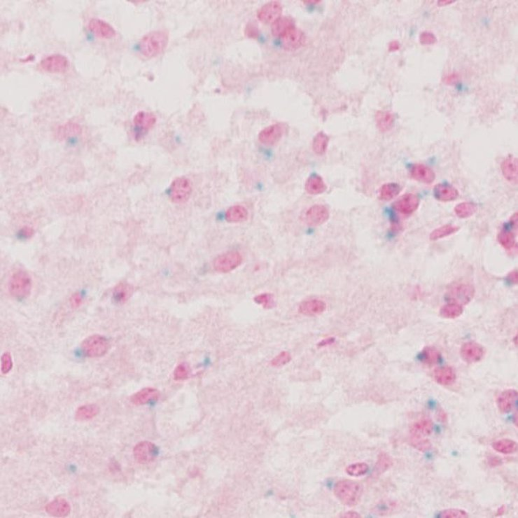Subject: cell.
I'll return each instance as SVG.
<instances>
[{
	"mask_svg": "<svg viewBox=\"0 0 518 518\" xmlns=\"http://www.w3.org/2000/svg\"><path fill=\"white\" fill-rule=\"evenodd\" d=\"M168 42V31H155L142 37L139 44V49L144 57L155 58L164 51Z\"/></svg>",
	"mask_w": 518,
	"mask_h": 518,
	"instance_id": "1",
	"label": "cell"
},
{
	"mask_svg": "<svg viewBox=\"0 0 518 518\" xmlns=\"http://www.w3.org/2000/svg\"><path fill=\"white\" fill-rule=\"evenodd\" d=\"M363 487L359 482L351 480L338 482L334 487V495L341 504L349 507L355 506L361 500Z\"/></svg>",
	"mask_w": 518,
	"mask_h": 518,
	"instance_id": "2",
	"label": "cell"
},
{
	"mask_svg": "<svg viewBox=\"0 0 518 518\" xmlns=\"http://www.w3.org/2000/svg\"><path fill=\"white\" fill-rule=\"evenodd\" d=\"M32 279L25 271L19 270L13 274L9 282V291L14 297L22 299L31 294Z\"/></svg>",
	"mask_w": 518,
	"mask_h": 518,
	"instance_id": "3",
	"label": "cell"
},
{
	"mask_svg": "<svg viewBox=\"0 0 518 518\" xmlns=\"http://www.w3.org/2000/svg\"><path fill=\"white\" fill-rule=\"evenodd\" d=\"M110 348V343L101 335H93L83 341L82 349L88 357L96 358L104 356Z\"/></svg>",
	"mask_w": 518,
	"mask_h": 518,
	"instance_id": "4",
	"label": "cell"
},
{
	"mask_svg": "<svg viewBox=\"0 0 518 518\" xmlns=\"http://www.w3.org/2000/svg\"><path fill=\"white\" fill-rule=\"evenodd\" d=\"M192 193L190 180L185 176L176 178L170 187V197L174 203L184 204L189 200Z\"/></svg>",
	"mask_w": 518,
	"mask_h": 518,
	"instance_id": "5",
	"label": "cell"
},
{
	"mask_svg": "<svg viewBox=\"0 0 518 518\" xmlns=\"http://www.w3.org/2000/svg\"><path fill=\"white\" fill-rule=\"evenodd\" d=\"M243 263V256L239 252L230 251L219 255L213 262V267L218 273H230Z\"/></svg>",
	"mask_w": 518,
	"mask_h": 518,
	"instance_id": "6",
	"label": "cell"
},
{
	"mask_svg": "<svg viewBox=\"0 0 518 518\" xmlns=\"http://www.w3.org/2000/svg\"><path fill=\"white\" fill-rule=\"evenodd\" d=\"M69 61L66 56L54 54L44 58L39 64V68L50 74H63L68 70Z\"/></svg>",
	"mask_w": 518,
	"mask_h": 518,
	"instance_id": "7",
	"label": "cell"
},
{
	"mask_svg": "<svg viewBox=\"0 0 518 518\" xmlns=\"http://www.w3.org/2000/svg\"><path fill=\"white\" fill-rule=\"evenodd\" d=\"M474 296V287L472 284L466 283H455L450 287L448 291V297L451 302H455L462 306L470 303Z\"/></svg>",
	"mask_w": 518,
	"mask_h": 518,
	"instance_id": "8",
	"label": "cell"
},
{
	"mask_svg": "<svg viewBox=\"0 0 518 518\" xmlns=\"http://www.w3.org/2000/svg\"><path fill=\"white\" fill-rule=\"evenodd\" d=\"M158 455L157 447L149 441H142L135 446L133 455L137 462L141 464H147L152 462Z\"/></svg>",
	"mask_w": 518,
	"mask_h": 518,
	"instance_id": "9",
	"label": "cell"
},
{
	"mask_svg": "<svg viewBox=\"0 0 518 518\" xmlns=\"http://www.w3.org/2000/svg\"><path fill=\"white\" fill-rule=\"evenodd\" d=\"M286 131V125L275 123L262 130L258 135V140L266 146H273L282 138Z\"/></svg>",
	"mask_w": 518,
	"mask_h": 518,
	"instance_id": "10",
	"label": "cell"
},
{
	"mask_svg": "<svg viewBox=\"0 0 518 518\" xmlns=\"http://www.w3.org/2000/svg\"><path fill=\"white\" fill-rule=\"evenodd\" d=\"M280 38L284 49L291 51L301 48L305 44L306 40L305 34L296 26L287 31Z\"/></svg>",
	"mask_w": 518,
	"mask_h": 518,
	"instance_id": "11",
	"label": "cell"
},
{
	"mask_svg": "<svg viewBox=\"0 0 518 518\" xmlns=\"http://www.w3.org/2000/svg\"><path fill=\"white\" fill-rule=\"evenodd\" d=\"M485 354V348L479 343L473 341L465 343L461 347V357L468 364H475L481 361Z\"/></svg>",
	"mask_w": 518,
	"mask_h": 518,
	"instance_id": "12",
	"label": "cell"
},
{
	"mask_svg": "<svg viewBox=\"0 0 518 518\" xmlns=\"http://www.w3.org/2000/svg\"><path fill=\"white\" fill-rule=\"evenodd\" d=\"M282 14V6L277 1L270 2L263 6L257 12V17L264 23H273Z\"/></svg>",
	"mask_w": 518,
	"mask_h": 518,
	"instance_id": "13",
	"label": "cell"
},
{
	"mask_svg": "<svg viewBox=\"0 0 518 518\" xmlns=\"http://www.w3.org/2000/svg\"><path fill=\"white\" fill-rule=\"evenodd\" d=\"M419 197L413 193H407L394 203V208L403 215H410L419 208Z\"/></svg>",
	"mask_w": 518,
	"mask_h": 518,
	"instance_id": "14",
	"label": "cell"
},
{
	"mask_svg": "<svg viewBox=\"0 0 518 518\" xmlns=\"http://www.w3.org/2000/svg\"><path fill=\"white\" fill-rule=\"evenodd\" d=\"M329 218V211L325 206L316 204L307 210L305 221L309 226H318L325 223Z\"/></svg>",
	"mask_w": 518,
	"mask_h": 518,
	"instance_id": "15",
	"label": "cell"
},
{
	"mask_svg": "<svg viewBox=\"0 0 518 518\" xmlns=\"http://www.w3.org/2000/svg\"><path fill=\"white\" fill-rule=\"evenodd\" d=\"M90 31L101 39H111L116 35L115 29L108 22L99 18H93L88 25Z\"/></svg>",
	"mask_w": 518,
	"mask_h": 518,
	"instance_id": "16",
	"label": "cell"
},
{
	"mask_svg": "<svg viewBox=\"0 0 518 518\" xmlns=\"http://www.w3.org/2000/svg\"><path fill=\"white\" fill-rule=\"evenodd\" d=\"M45 510L53 517H65L70 513L71 506L66 499L58 497L46 504Z\"/></svg>",
	"mask_w": 518,
	"mask_h": 518,
	"instance_id": "17",
	"label": "cell"
},
{
	"mask_svg": "<svg viewBox=\"0 0 518 518\" xmlns=\"http://www.w3.org/2000/svg\"><path fill=\"white\" fill-rule=\"evenodd\" d=\"M325 302L320 299H309L302 302L298 307V312L307 317L318 316L326 309Z\"/></svg>",
	"mask_w": 518,
	"mask_h": 518,
	"instance_id": "18",
	"label": "cell"
},
{
	"mask_svg": "<svg viewBox=\"0 0 518 518\" xmlns=\"http://www.w3.org/2000/svg\"><path fill=\"white\" fill-rule=\"evenodd\" d=\"M410 174L412 179L427 185H430L435 179V174L432 169L421 163L411 167Z\"/></svg>",
	"mask_w": 518,
	"mask_h": 518,
	"instance_id": "19",
	"label": "cell"
},
{
	"mask_svg": "<svg viewBox=\"0 0 518 518\" xmlns=\"http://www.w3.org/2000/svg\"><path fill=\"white\" fill-rule=\"evenodd\" d=\"M517 400V392L515 390L503 391L497 398V405L502 413H508L515 406Z\"/></svg>",
	"mask_w": 518,
	"mask_h": 518,
	"instance_id": "20",
	"label": "cell"
},
{
	"mask_svg": "<svg viewBox=\"0 0 518 518\" xmlns=\"http://www.w3.org/2000/svg\"><path fill=\"white\" fill-rule=\"evenodd\" d=\"M433 196L436 200L441 202H451L455 200L459 196V191L455 187L448 184H438L433 188Z\"/></svg>",
	"mask_w": 518,
	"mask_h": 518,
	"instance_id": "21",
	"label": "cell"
},
{
	"mask_svg": "<svg viewBox=\"0 0 518 518\" xmlns=\"http://www.w3.org/2000/svg\"><path fill=\"white\" fill-rule=\"evenodd\" d=\"M159 396L160 392L157 388L146 387L133 394L131 398V401L133 404L142 405L157 400Z\"/></svg>",
	"mask_w": 518,
	"mask_h": 518,
	"instance_id": "22",
	"label": "cell"
},
{
	"mask_svg": "<svg viewBox=\"0 0 518 518\" xmlns=\"http://www.w3.org/2000/svg\"><path fill=\"white\" fill-rule=\"evenodd\" d=\"M505 179L511 183H517V159L513 156L504 159L501 166Z\"/></svg>",
	"mask_w": 518,
	"mask_h": 518,
	"instance_id": "23",
	"label": "cell"
},
{
	"mask_svg": "<svg viewBox=\"0 0 518 518\" xmlns=\"http://www.w3.org/2000/svg\"><path fill=\"white\" fill-rule=\"evenodd\" d=\"M433 378L441 385L450 386L455 383L456 373L452 367H440L433 371Z\"/></svg>",
	"mask_w": 518,
	"mask_h": 518,
	"instance_id": "24",
	"label": "cell"
},
{
	"mask_svg": "<svg viewBox=\"0 0 518 518\" xmlns=\"http://www.w3.org/2000/svg\"><path fill=\"white\" fill-rule=\"evenodd\" d=\"M133 123L135 126L142 131H148L154 126L157 123V117L154 114L150 112L140 111L135 114L133 118Z\"/></svg>",
	"mask_w": 518,
	"mask_h": 518,
	"instance_id": "25",
	"label": "cell"
},
{
	"mask_svg": "<svg viewBox=\"0 0 518 518\" xmlns=\"http://www.w3.org/2000/svg\"><path fill=\"white\" fill-rule=\"evenodd\" d=\"M394 114L390 111H378L375 114V123L380 132L390 131L394 126Z\"/></svg>",
	"mask_w": 518,
	"mask_h": 518,
	"instance_id": "26",
	"label": "cell"
},
{
	"mask_svg": "<svg viewBox=\"0 0 518 518\" xmlns=\"http://www.w3.org/2000/svg\"><path fill=\"white\" fill-rule=\"evenodd\" d=\"M248 216V211L245 207L242 205H234L228 208L225 217L228 223H238L247 220Z\"/></svg>",
	"mask_w": 518,
	"mask_h": 518,
	"instance_id": "27",
	"label": "cell"
},
{
	"mask_svg": "<svg viewBox=\"0 0 518 518\" xmlns=\"http://www.w3.org/2000/svg\"><path fill=\"white\" fill-rule=\"evenodd\" d=\"M295 27V22L291 17H280L272 25V33L275 37H281L287 31Z\"/></svg>",
	"mask_w": 518,
	"mask_h": 518,
	"instance_id": "28",
	"label": "cell"
},
{
	"mask_svg": "<svg viewBox=\"0 0 518 518\" xmlns=\"http://www.w3.org/2000/svg\"><path fill=\"white\" fill-rule=\"evenodd\" d=\"M99 408L95 404H87L80 406L75 412V420L79 422L88 421L96 417Z\"/></svg>",
	"mask_w": 518,
	"mask_h": 518,
	"instance_id": "29",
	"label": "cell"
},
{
	"mask_svg": "<svg viewBox=\"0 0 518 518\" xmlns=\"http://www.w3.org/2000/svg\"><path fill=\"white\" fill-rule=\"evenodd\" d=\"M326 186L320 176L313 174L309 176L305 183V190L309 194H322L326 191Z\"/></svg>",
	"mask_w": 518,
	"mask_h": 518,
	"instance_id": "30",
	"label": "cell"
},
{
	"mask_svg": "<svg viewBox=\"0 0 518 518\" xmlns=\"http://www.w3.org/2000/svg\"><path fill=\"white\" fill-rule=\"evenodd\" d=\"M433 429V422L428 418H423L412 424L410 427V434L427 436L432 433Z\"/></svg>",
	"mask_w": 518,
	"mask_h": 518,
	"instance_id": "31",
	"label": "cell"
},
{
	"mask_svg": "<svg viewBox=\"0 0 518 518\" xmlns=\"http://www.w3.org/2000/svg\"><path fill=\"white\" fill-rule=\"evenodd\" d=\"M495 451L503 455H511L517 450V444L511 439L503 438L495 441L491 444Z\"/></svg>",
	"mask_w": 518,
	"mask_h": 518,
	"instance_id": "32",
	"label": "cell"
},
{
	"mask_svg": "<svg viewBox=\"0 0 518 518\" xmlns=\"http://www.w3.org/2000/svg\"><path fill=\"white\" fill-rule=\"evenodd\" d=\"M133 288L127 283H120L114 288L113 297L114 301L119 304H123L128 301L133 295Z\"/></svg>",
	"mask_w": 518,
	"mask_h": 518,
	"instance_id": "33",
	"label": "cell"
},
{
	"mask_svg": "<svg viewBox=\"0 0 518 518\" xmlns=\"http://www.w3.org/2000/svg\"><path fill=\"white\" fill-rule=\"evenodd\" d=\"M463 312V306L460 304L455 303V302H450L441 307L439 314L443 318L454 320V319L460 317L462 315Z\"/></svg>",
	"mask_w": 518,
	"mask_h": 518,
	"instance_id": "34",
	"label": "cell"
},
{
	"mask_svg": "<svg viewBox=\"0 0 518 518\" xmlns=\"http://www.w3.org/2000/svg\"><path fill=\"white\" fill-rule=\"evenodd\" d=\"M401 186L397 183L385 184L380 188L379 198L384 201H390L401 193Z\"/></svg>",
	"mask_w": 518,
	"mask_h": 518,
	"instance_id": "35",
	"label": "cell"
},
{
	"mask_svg": "<svg viewBox=\"0 0 518 518\" xmlns=\"http://www.w3.org/2000/svg\"><path fill=\"white\" fill-rule=\"evenodd\" d=\"M460 230V227L452 224H446L435 229L431 232L429 239L432 241L443 239L456 234Z\"/></svg>",
	"mask_w": 518,
	"mask_h": 518,
	"instance_id": "36",
	"label": "cell"
},
{
	"mask_svg": "<svg viewBox=\"0 0 518 518\" xmlns=\"http://www.w3.org/2000/svg\"><path fill=\"white\" fill-rule=\"evenodd\" d=\"M329 138L323 132L317 133L313 140V149L317 155H323L327 150Z\"/></svg>",
	"mask_w": 518,
	"mask_h": 518,
	"instance_id": "37",
	"label": "cell"
},
{
	"mask_svg": "<svg viewBox=\"0 0 518 518\" xmlns=\"http://www.w3.org/2000/svg\"><path fill=\"white\" fill-rule=\"evenodd\" d=\"M478 210V207L475 203L470 202H463L458 204L455 208L456 215L460 219H467L472 217Z\"/></svg>",
	"mask_w": 518,
	"mask_h": 518,
	"instance_id": "38",
	"label": "cell"
},
{
	"mask_svg": "<svg viewBox=\"0 0 518 518\" xmlns=\"http://www.w3.org/2000/svg\"><path fill=\"white\" fill-rule=\"evenodd\" d=\"M441 358V353L435 347L428 346L422 352V360L428 366L438 364Z\"/></svg>",
	"mask_w": 518,
	"mask_h": 518,
	"instance_id": "39",
	"label": "cell"
},
{
	"mask_svg": "<svg viewBox=\"0 0 518 518\" xmlns=\"http://www.w3.org/2000/svg\"><path fill=\"white\" fill-rule=\"evenodd\" d=\"M497 240H498L499 243L507 250H510L515 247V235L510 230H506V229L501 230L497 236Z\"/></svg>",
	"mask_w": 518,
	"mask_h": 518,
	"instance_id": "40",
	"label": "cell"
},
{
	"mask_svg": "<svg viewBox=\"0 0 518 518\" xmlns=\"http://www.w3.org/2000/svg\"><path fill=\"white\" fill-rule=\"evenodd\" d=\"M81 127L78 124L74 123H67L59 127L58 131V137L61 139H67L69 137L80 134Z\"/></svg>",
	"mask_w": 518,
	"mask_h": 518,
	"instance_id": "41",
	"label": "cell"
},
{
	"mask_svg": "<svg viewBox=\"0 0 518 518\" xmlns=\"http://www.w3.org/2000/svg\"><path fill=\"white\" fill-rule=\"evenodd\" d=\"M393 459L385 452H381L378 455V460L375 465V472L379 474H383L393 465Z\"/></svg>",
	"mask_w": 518,
	"mask_h": 518,
	"instance_id": "42",
	"label": "cell"
},
{
	"mask_svg": "<svg viewBox=\"0 0 518 518\" xmlns=\"http://www.w3.org/2000/svg\"><path fill=\"white\" fill-rule=\"evenodd\" d=\"M410 442L416 450L420 452L427 451L431 448L430 441L422 435L411 434Z\"/></svg>",
	"mask_w": 518,
	"mask_h": 518,
	"instance_id": "43",
	"label": "cell"
},
{
	"mask_svg": "<svg viewBox=\"0 0 518 518\" xmlns=\"http://www.w3.org/2000/svg\"><path fill=\"white\" fill-rule=\"evenodd\" d=\"M369 470V466L365 462H358L349 465L345 469V472L349 476L360 477L367 474Z\"/></svg>",
	"mask_w": 518,
	"mask_h": 518,
	"instance_id": "44",
	"label": "cell"
},
{
	"mask_svg": "<svg viewBox=\"0 0 518 518\" xmlns=\"http://www.w3.org/2000/svg\"><path fill=\"white\" fill-rule=\"evenodd\" d=\"M438 516L442 518H467L469 517V514L466 510L463 509L450 508L442 510Z\"/></svg>",
	"mask_w": 518,
	"mask_h": 518,
	"instance_id": "45",
	"label": "cell"
},
{
	"mask_svg": "<svg viewBox=\"0 0 518 518\" xmlns=\"http://www.w3.org/2000/svg\"><path fill=\"white\" fill-rule=\"evenodd\" d=\"M254 301L266 309L272 308L275 305L273 296L270 294H262L254 298Z\"/></svg>",
	"mask_w": 518,
	"mask_h": 518,
	"instance_id": "46",
	"label": "cell"
},
{
	"mask_svg": "<svg viewBox=\"0 0 518 518\" xmlns=\"http://www.w3.org/2000/svg\"><path fill=\"white\" fill-rule=\"evenodd\" d=\"M291 360H292V356H291L290 352L284 351L273 358L270 362V364L272 367L279 368L287 365V364L290 363Z\"/></svg>",
	"mask_w": 518,
	"mask_h": 518,
	"instance_id": "47",
	"label": "cell"
},
{
	"mask_svg": "<svg viewBox=\"0 0 518 518\" xmlns=\"http://www.w3.org/2000/svg\"><path fill=\"white\" fill-rule=\"evenodd\" d=\"M189 367L185 364H181L176 367L174 371V379L175 380H185L189 378Z\"/></svg>",
	"mask_w": 518,
	"mask_h": 518,
	"instance_id": "48",
	"label": "cell"
},
{
	"mask_svg": "<svg viewBox=\"0 0 518 518\" xmlns=\"http://www.w3.org/2000/svg\"><path fill=\"white\" fill-rule=\"evenodd\" d=\"M1 370L4 374H7L10 372L13 368V360L10 353H4L1 358Z\"/></svg>",
	"mask_w": 518,
	"mask_h": 518,
	"instance_id": "49",
	"label": "cell"
},
{
	"mask_svg": "<svg viewBox=\"0 0 518 518\" xmlns=\"http://www.w3.org/2000/svg\"><path fill=\"white\" fill-rule=\"evenodd\" d=\"M419 40L422 45H433L437 42L436 37L430 32H423L420 34Z\"/></svg>",
	"mask_w": 518,
	"mask_h": 518,
	"instance_id": "50",
	"label": "cell"
},
{
	"mask_svg": "<svg viewBox=\"0 0 518 518\" xmlns=\"http://www.w3.org/2000/svg\"><path fill=\"white\" fill-rule=\"evenodd\" d=\"M245 33L246 36L249 37V38H258L259 35L258 28L255 25V23L249 22L246 26Z\"/></svg>",
	"mask_w": 518,
	"mask_h": 518,
	"instance_id": "51",
	"label": "cell"
},
{
	"mask_svg": "<svg viewBox=\"0 0 518 518\" xmlns=\"http://www.w3.org/2000/svg\"><path fill=\"white\" fill-rule=\"evenodd\" d=\"M459 80V75L456 72L450 73L445 76L444 82L445 84L451 85V84L457 83Z\"/></svg>",
	"mask_w": 518,
	"mask_h": 518,
	"instance_id": "52",
	"label": "cell"
},
{
	"mask_svg": "<svg viewBox=\"0 0 518 518\" xmlns=\"http://www.w3.org/2000/svg\"><path fill=\"white\" fill-rule=\"evenodd\" d=\"M83 303V298L80 293H75L70 298L71 305L74 308H77Z\"/></svg>",
	"mask_w": 518,
	"mask_h": 518,
	"instance_id": "53",
	"label": "cell"
},
{
	"mask_svg": "<svg viewBox=\"0 0 518 518\" xmlns=\"http://www.w3.org/2000/svg\"><path fill=\"white\" fill-rule=\"evenodd\" d=\"M401 48V44L398 41L394 40L390 42L388 46V50L390 52H396Z\"/></svg>",
	"mask_w": 518,
	"mask_h": 518,
	"instance_id": "54",
	"label": "cell"
},
{
	"mask_svg": "<svg viewBox=\"0 0 518 518\" xmlns=\"http://www.w3.org/2000/svg\"><path fill=\"white\" fill-rule=\"evenodd\" d=\"M339 517L343 518H359L361 517V515L359 513H356L355 511H349L345 512L340 515Z\"/></svg>",
	"mask_w": 518,
	"mask_h": 518,
	"instance_id": "55",
	"label": "cell"
},
{
	"mask_svg": "<svg viewBox=\"0 0 518 518\" xmlns=\"http://www.w3.org/2000/svg\"><path fill=\"white\" fill-rule=\"evenodd\" d=\"M508 279H509L510 282L513 283L514 284H517V270H514L513 271L510 272L509 275L508 276Z\"/></svg>",
	"mask_w": 518,
	"mask_h": 518,
	"instance_id": "56",
	"label": "cell"
},
{
	"mask_svg": "<svg viewBox=\"0 0 518 518\" xmlns=\"http://www.w3.org/2000/svg\"><path fill=\"white\" fill-rule=\"evenodd\" d=\"M33 234L34 231L33 229L28 228L22 229L21 232H20V235H21L22 238H31V236H33Z\"/></svg>",
	"mask_w": 518,
	"mask_h": 518,
	"instance_id": "57",
	"label": "cell"
},
{
	"mask_svg": "<svg viewBox=\"0 0 518 518\" xmlns=\"http://www.w3.org/2000/svg\"><path fill=\"white\" fill-rule=\"evenodd\" d=\"M501 463H502V460L497 457L491 458L489 461V464L493 467L499 466V465H501Z\"/></svg>",
	"mask_w": 518,
	"mask_h": 518,
	"instance_id": "58",
	"label": "cell"
},
{
	"mask_svg": "<svg viewBox=\"0 0 518 518\" xmlns=\"http://www.w3.org/2000/svg\"><path fill=\"white\" fill-rule=\"evenodd\" d=\"M438 418L442 422H445L448 420V416H447L446 412L444 410H441L438 413Z\"/></svg>",
	"mask_w": 518,
	"mask_h": 518,
	"instance_id": "59",
	"label": "cell"
},
{
	"mask_svg": "<svg viewBox=\"0 0 518 518\" xmlns=\"http://www.w3.org/2000/svg\"><path fill=\"white\" fill-rule=\"evenodd\" d=\"M455 1H452V0H440L438 2V6L439 7H446V6L451 5V4L455 3Z\"/></svg>",
	"mask_w": 518,
	"mask_h": 518,
	"instance_id": "60",
	"label": "cell"
},
{
	"mask_svg": "<svg viewBox=\"0 0 518 518\" xmlns=\"http://www.w3.org/2000/svg\"><path fill=\"white\" fill-rule=\"evenodd\" d=\"M333 342L334 339H332V338H330V339H325L324 341H322V342L320 343V345L322 347L326 346V345L332 344Z\"/></svg>",
	"mask_w": 518,
	"mask_h": 518,
	"instance_id": "61",
	"label": "cell"
},
{
	"mask_svg": "<svg viewBox=\"0 0 518 518\" xmlns=\"http://www.w3.org/2000/svg\"><path fill=\"white\" fill-rule=\"evenodd\" d=\"M506 506H504V505H503V506H501V507L499 508L498 510H497L496 513L497 517H498V516H502L503 515H504L505 512H506Z\"/></svg>",
	"mask_w": 518,
	"mask_h": 518,
	"instance_id": "62",
	"label": "cell"
},
{
	"mask_svg": "<svg viewBox=\"0 0 518 518\" xmlns=\"http://www.w3.org/2000/svg\"><path fill=\"white\" fill-rule=\"evenodd\" d=\"M304 3L307 4H315L320 3V1H303Z\"/></svg>",
	"mask_w": 518,
	"mask_h": 518,
	"instance_id": "63",
	"label": "cell"
}]
</instances>
